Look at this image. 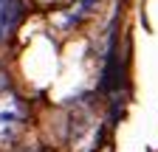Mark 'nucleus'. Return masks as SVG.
<instances>
[{
  "mask_svg": "<svg viewBox=\"0 0 158 152\" xmlns=\"http://www.w3.org/2000/svg\"><path fill=\"white\" fill-rule=\"evenodd\" d=\"M20 17H23V0H0V40L17 28Z\"/></svg>",
  "mask_w": 158,
  "mask_h": 152,
  "instance_id": "nucleus-2",
  "label": "nucleus"
},
{
  "mask_svg": "<svg viewBox=\"0 0 158 152\" xmlns=\"http://www.w3.org/2000/svg\"><path fill=\"white\" fill-rule=\"evenodd\" d=\"M23 118H26V107L17 96H3L0 99V144L14 138V132L20 130Z\"/></svg>",
  "mask_w": 158,
  "mask_h": 152,
  "instance_id": "nucleus-1",
  "label": "nucleus"
}]
</instances>
